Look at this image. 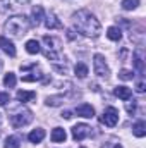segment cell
Returning <instances> with one entry per match:
<instances>
[{"instance_id":"cell-1","label":"cell","mask_w":146,"mask_h":148,"mask_svg":"<svg viewBox=\"0 0 146 148\" xmlns=\"http://www.w3.org/2000/svg\"><path fill=\"white\" fill-rule=\"evenodd\" d=\"M72 23H74V26H76V29H77L81 35H84V36L96 38V36H100V33H102V24H100V21H98L89 10H86V9H81V10L74 12L72 14Z\"/></svg>"},{"instance_id":"cell-2","label":"cell","mask_w":146,"mask_h":148,"mask_svg":"<svg viewBox=\"0 0 146 148\" xmlns=\"http://www.w3.org/2000/svg\"><path fill=\"white\" fill-rule=\"evenodd\" d=\"M3 29H5V33H9L10 36H23V35H26L28 29H29V21H28L26 16H19V14H17V16L9 17V21L5 23Z\"/></svg>"},{"instance_id":"cell-3","label":"cell","mask_w":146,"mask_h":148,"mask_svg":"<svg viewBox=\"0 0 146 148\" xmlns=\"http://www.w3.org/2000/svg\"><path fill=\"white\" fill-rule=\"evenodd\" d=\"M43 45H45V57L50 59L53 64L60 60V52H62V43L55 36H43Z\"/></svg>"},{"instance_id":"cell-4","label":"cell","mask_w":146,"mask_h":148,"mask_svg":"<svg viewBox=\"0 0 146 148\" xmlns=\"http://www.w3.org/2000/svg\"><path fill=\"white\" fill-rule=\"evenodd\" d=\"M31 121H33V112L29 109H19L17 112H14L10 115V124L16 129H21V127L28 126Z\"/></svg>"},{"instance_id":"cell-5","label":"cell","mask_w":146,"mask_h":148,"mask_svg":"<svg viewBox=\"0 0 146 148\" xmlns=\"http://www.w3.org/2000/svg\"><path fill=\"white\" fill-rule=\"evenodd\" d=\"M21 71L23 73H28L23 76V81L26 83H33V81H43L45 79V74L40 71L36 64H31V66H21Z\"/></svg>"},{"instance_id":"cell-6","label":"cell","mask_w":146,"mask_h":148,"mask_svg":"<svg viewBox=\"0 0 146 148\" xmlns=\"http://www.w3.org/2000/svg\"><path fill=\"white\" fill-rule=\"evenodd\" d=\"M93 69H95V74L98 77H102V79H107L110 76V69L107 66V62H105V57L102 53H95V57H93Z\"/></svg>"},{"instance_id":"cell-7","label":"cell","mask_w":146,"mask_h":148,"mask_svg":"<svg viewBox=\"0 0 146 148\" xmlns=\"http://www.w3.org/2000/svg\"><path fill=\"white\" fill-rule=\"evenodd\" d=\"M100 122L107 127H113L119 122V110L115 107H107L102 114V117H100Z\"/></svg>"},{"instance_id":"cell-8","label":"cell","mask_w":146,"mask_h":148,"mask_svg":"<svg viewBox=\"0 0 146 148\" xmlns=\"http://www.w3.org/2000/svg\"><path fill=\"white\" fill-rule=\"evenodd\" d=\"M91 133V127L88 124H76L72 127V138L74 141H83L84 138H88Z\"/></svg>"},{"instance_id":"cell-9","label":"cell","mask_w":146,"mask_h":148,"mask_svg":"<svg viewBox=\"0 0 146 148\" xmlns=\"http://www.w3.org/2000/svg\"><path fill=\"white\" fill-rule=\"evenodd\" d=\"M0 50L3 53H7L9 57H14L16 55V47H14V43L7 36H0Z\"/></svg>"},{"instance_id":"cell-10","label":"cell","mask_w":146,"mask_h":148,"mask_svg":"<svg viewBox=\"0 0 146 148\" xmlns=\"http://www.w3.org/2000/svg\"><path fill=\"white\" fill-rule=\"evenodd\" d=\"M43 23H45L46 29H59V28H62V23L57 19V16H55L53 12H50V14H45V17H43Z\"/></svg>"},{"instance_id":"cell-11","label":"cell","mask_w":146,"mask_h":148,"mask_svg":"<svg viewBox=\"0 0 146 148\" xmlns=\"http://www.w3.org/2000/svg\"><path fill=\"white\" fill-rule=\"evenodd\" d=\"M76 114L79 117H84V119H93L95 117V109L89 105V103H83L76 109Z\"/></svg>"},{"instance_id":"cell-12","label":"cell","mask_w":146,"mask_h":148,"mask_svg":"<svg viewBox=\"0 0 146 148\" xmlns=\"http://www.w3.org/2000/svg\"><path fill=\"white\" fill-rule=\"evenodd\" d=\"M132 62H134V67H136V71L139 74L145 73V59H143V52L141 50H136L134 53H132Z\"/></svg>"},{"instance_id":"cell-13","label":"cell","mask_w":146,"mask_h":148,"mask_svg":"<svg viewBox=\"0 0 146 148\" xmlns=\"http://www.w3.org/2000/svg\"><path fill=\"white\" fill-rule=\"evenodd\" d=\"M113 95L122 98V100H129L132 97V90L127 86H117V88H113Z\"/></svg>"},{"instance_id":"cell-14","label":"cell","mask_w":146,"mask_h":148,"mask_svg":"<svg viewBox=\"0 0 146 148\" xmlns=\"http://www.w3.org/2000/svg\"><path fill=\"white\" fill-rule=\"evenodd\" d=\"M17 100L21 103H28V102H33L36 98V91H24V90H19L17 91Z\"/></svg>"},{"instance_id":"cell-15","label":"cell","mask_w":146,"mask_h":148,"mask_svg":"<svg viewBox=\"0 0 146 148\" xmlns=\"http://www.w3.org/2000/svg\"><path fill=\"white\" fill-rule=\"evenodd\" d=\"M45 129H41V127H36V129H33L29 134H28V140L31 141V143H41L43 141V138H45Z\"/></svg>"},{"instance_id":"cell-16","label":"cell","mask_w":146,"mask_h":148,"mask_svg":"<svg viewBox=\"0 0 146 148\" xmlns=\"http://www.w3.org/2000/svg\"><path fill=\"white\" fill-rule=\"evenodd\" d=\"M50 138H52V141H53V143H64V141H65V138H67L65 129H62V127H55V129L52 131Z\"/></svg>"},{"instance_id":"cell-17","label":"cell","mask_w":146,"mask_h":148,"mask_svg":"<svg viewBox=\"0 0 146 148\" xmlns=\"http://www.w3.org/2000/svg\"><path fill=\"white\" fill-rule=\"evenodd\" d=\"M31 21H33V24L38 26L41 21H43V17H45V10H43V7L41 5H36V7H33V12H31Z\"/></svg>"},{"instance_id":"cell-18","label":"cell","mask_w":146,"mask_h":148,"mask_svg":"<svg viewBox=\"0 0 146 148\" xmlns=\"http://www.w3.org/2000/svg\"><path fill=\"white\" fill-rule=\"evenodd\" d=\"M132 134H134V136H138V138L146 136V122H145V121H138V122L132 126Z\"/></svg>"},{"instance_id":"cell-19","label":"cell","mask_w":146,"mask_h":148,"mask_svg":"<svg viewBox=\"0 0 146 148\" xmlns=\"http://www.w3.org/2000/svg\"><path fill=\"white\" fill-rule=\"evenodd\" d=\"M26 52L31 53V55H36V53L41 52V47H40V43L36 40H28L26 41Z\"/></svg>"},{"instance_id":"cell-20","label":"cell","mask_w":146,"mask_h":148,"mask_svg":"<svg viewBox=\"0 0 146 148\" xmlns=\"http://www.w3.org/2000/svg\"><path fill=\"white\" fill-rule=\"evenodd\" d=\"M107 36H108V40H112V41H120L122 31H120V28H117V26H110L108 29H107Z\"/></svg>"},{"instance_id":"cell-21","label":"cell","mask_w":146,"mask_h":148,"mask_svg":"<svg viewBox=\"0 0 146 148\" xmlns=\"http://www.w3.org/2000/svg\"><path fill=\"white\" fill-rule=\"evenodd\" d=\"M21 147V138L19 136H9L5 140V145L3 148H19Z\"/></svg>"},{"instance_id":"cell-22","label":"cell","mask_w":146,"mask_h":148,"mask_svg":"<svg viewBox=\"0 0 146 148\" xmlns=\"http://www.w3.org/2000/svg\"><path fill=\"white\" fill-rule=\"evenodd\" d=\"M16 83H17L16 74H14V73H7V74H5V77H3V84H5L7 88H14V86H16Z\"/></svg>"},{"instance_id":"cell-23","label":"cell","mask_w":146,"mask_h":148,"mask_svg":"<svg viewBox=\"0 0 146 148\" xmlns=\"http://www.w3.org/2000/svg\"><path fill=\"white\" fill-rule=\"evenodd\" d=\"M74 73H76V76L77 77H81V79H84L86 76H88V67L84 66V64H76V67H74Z\"/></svg>"},{"instance_id":"cell-24","label":"cell","mask_w":146,"mask_h":148,"mask_svg":"<svg viewBox=\"0 0 146 148\" xmlns=\"http://www.w3.org/2000/svg\"><path fill=\"white\" fill-rule=\"evenodd\" d=\"M62 102H64V97H46V100H45V103L48 107H57Z\"/></svg>"},{"instance_id":"cell-25","label":"cell","mask_w":146,"mask_h":148,"mask_svg":"<svg viewBox=\"0 0 146 148\" xmlns=\"http://www.w3.org/2000/svg\"><path fill=\"white\" fill-rule=\"evenodd\" d=\"M122 9L124 10H134L138 5H139V0H122Z\"/></svg>"},{"instance_id":"cell-26","label":"cell","mask_w":146,"mask_h":148,"mask_svg":"<svg viewBox=\"0 0 146 148\" xmlns=\"http://www.w3.org/2000/svg\"><path fill=\"white\" fill-rule=\"evenodd\" d=\"M102 148H124V147L120 145V141H119L117 138H108V140L102 145Z\"/></svg>"},{"instance_id":"cell-27","label":"cell","mask_w":146,"mask_h":148,"mask_svg":"<svg viewBox=\"0 0 146 148\" xmlns=\"http://www.w3.org/2000/svg\"><path fill=\"white\" fill-rule=\"evenodd\" d=\"M126 102H127V103H126V110L129 112L131 115H134L136 107H138V102H136V100H132V102H131V98H129V100H126Z\"/></svg>"},{"instance_id":"cell-28","label":"cell","mask_w":146,"mask_h":148,"mask_svg":"<svg viewBox=\"0 0 146 148\" xmlns=\"http://www.w3.org/2000/svg\"><path fill=\"white\" fill-rule=\"evenodd\" d=\"M119 77H120V79H124V81H129V79H132V77H134V73H132V71H129V69H122V71L119 73Z\"/></svg>"},{"instance_id":"cell-29","label":"cell","mask_w":146,"mask_h":148,"mask_svg":"<svg viewBox=\"0 0 146 148\" xmlns=\"http://www.w3.org/2000/svg\"><path fill=\"white\" fill-rule=\"evenodd\" d=\"M10 102V97H9V93H0V107H3V105H7Z\"/></svg>"},{"instance_id":"cell-30","label":"cell","mask_w":146,"mask_h":148,"mask_svg":"<svg viewBox=\"0 0 146 148\" xmlns=\"http://www.w3.org/2000/svg\"><path fill=\"white\" fill-rule=\"evenodd\" d=\"M145 90H146L145 81H139V83L136 84V91H138V93H145Z\"/></svg>"},{"instance_id":"cell-31","label":"cell","mask_w":146,"mask_h":148,"mask_svg":"<svg viewBox=\"0 0 146 148\" xmlns=\"http://www.w3.org/2000/svg\"><path fill=\"white\" fill-rule=\"evenodd\" d=\"M62 117H64V119H71V117H72V112H71V110L62 112Z\"/></svg>"},{"instance_id":"cell-32","label":"cell","mask_w":146,"mask_h":148,"mask_svg":"<svg viewBox=\"0 0 146 148\" xmlns=\"http://www.w3.org/2000/svg\"><path fill=\"white\" fill-rule=\"evenodd\" d=\"M67 38H69V40H74V38H76V35H74V29H67Z\"/></svg>"},{"instance_id":"cell-33","label":"cell","mask_w":146,"mask_h":148,"mask_svg":"<svg viewBox=\"0 0 146 148\" xmlns=\"http://www.w3.org/2000/svg\"><path fill=\"white\" fill-rule=\"evenodd\" d=\"M2 66H3V64H2V60H0V69H2Z\"/></svg>"},{"instance_id":"cell-34","label":"cell","mask_w":146,"mask_h":148,"mask_svg":"<svg viewBox=\"0 0 146 148\" xmlns=\"http://www.w3.org/2000/svg\"><path fill=\"white\" fill-rule=\"evenodd\" d=\"M0 122H2V117H0Z\"/></svg>"},{"instance_id":"cell-35","label":"cell","mask_w":146,"mask_h":148,"mask_svg":"<svg viewBox=\"0 0 146 148\" xmlns=\"http://www.w3.org/2000/svg\"><path fill=\"white\" fill-rule=\"evenodd\" d=\"M81 148H84V147H81Z\"/></svg>"}]
</instances>
